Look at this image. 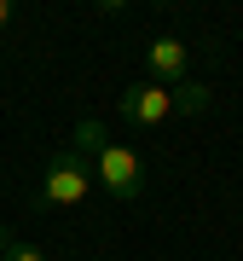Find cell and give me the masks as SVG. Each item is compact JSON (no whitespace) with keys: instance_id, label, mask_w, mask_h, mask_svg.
Here are the masks:
<instances>
[{"instance_id":"2","label":"cell","mask_w":243,"mask_h":261,"mask_svg":"<svg viewBox=\"0 0 243 261\" xmlns=\"http://www.w3.org/2000/svg\"><path fill=\"white\" fill-rule=\"evenodd\" d=\"M208 87L203 82H179V87H162V82H128L122 87V122H133V128H162L168 116H197L208 111Z\"/></svg>"},{"instance_id":"1","label":"cell","mask_w":243,"mask_h":261,"mask_svg":"<svg viewBox=\"0 0 243 261\" xmlns=\"http://www.w3.org/2000/svg\"><path fill=\"white\" fill-rule=\"evenodd\" d=\"M75 151L93 157V180L116 197V203H139V197H145V163L133 157L122 140H104V122L99 116L75 122Z\"/></svg>"},{"instance_id":"5","label":"cell","mask_w":243,"mask_h":261,"mask_svg":"<svg viewBox=\"0 0 243 261\" xmlns=\"http://www.w3.org/2000/svg\"><path fill=\"white\" fill-rule=\"evenodd\" d=\"M6 261H47V255H41L35 244H12V255H6Z\"/></svg>"},{"instance_id":"3","label":"cell","mask_w":243,"mask_h":261,"mask_svg":"<svg viewBox=\"0 0 243 261\" xmlns=\"http://www.w3.org/2000/svg\"><path fill=\"white\" fill-rule=\"evenodd\" d=\"M99 180H93V157L87 151H75V145H58L47 168H41V203L47 209H75V203H87V192H93Z\"/></svg>"},{"instance_id":"4","label":"cell","mask_w":243,"mask_h":261,"mask_svg":"<svg viewBox=\"0 0 243 261\" xmlns=\"http://www.w3.org/2000/svg\"><path fill=\"white\" fill-rule=\"evenodd\" d=\"M145 58H150V82H162V87H179V82H186V64H191V47H186L179 35H157Z\"/></svg>"},{"instance_id":"7","label":"cell","mask_w":243,"mask_h":261,"mask_svg":"<svg viewBox=\"0 0 243 261\" xmlns=\"http://www.w3.org/2000/svg\"><path fill=\"white\" fill-rule=\"evenodd\" d=\"M12 23V0H0V29H6Z\"/></svg>"},{"instance_id":"6","label":"cell","mask_w":243,"mask_h":261,"mask_svg":"<svg viewBox=\"0 0 243 261\" xmlns=\"http://www.w3.org/2000/svg\"><path fill=\"white\" fill-rule=\"evenodd\" d=\"M12 244H18V238H12V226H0V261L12 255Z\"/></svg>"}]
</instances>
